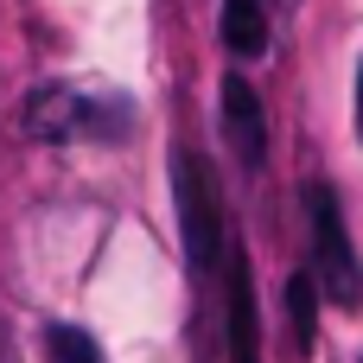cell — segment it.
Listing matches in <instances>:
<instances>
[{
    "instance_id": "6da1fadb",
    "label": "cell",
    "mask_w": 363,
    "mask_h": 363,
    "mask_svg": "<svg viewBox=\"0 0 363 363\" xmlns=\"http://www.w3.org/2000/svg\"><path fill=\"white\" fill-rule=\"evenodd\" d=\"M306 217H313V281L325 287L332 306H363V262L351 249L338 191L332 185H306Z\"/></svg>"
},
{
    "instance_id": "7a4b0ae2",
    "label": "cell",
    "mask_w": 363,
    "mask_h": 363,
    "mask_svg": "<svg viewBox=\"0 0 363 363\" xmlns=\"http://www.w3.org/2000/svg\"><path fill=\"white\" fill-rule=\"evenodd\" d=\"M121 102H102L89 89H70V83H45L26 96L19 108V128L26 140H45V147H64V140H89V134H115L121 121Z\"/></svg>"
},
{
    "instance_id": "3957f363",
    "label": "cell",
    "mask_w": 363,
    "mask_h": 363,
    "mask_svg": "<svg viewBox=\"0 0 363 363\" xmlns=\"http://www.w3.org/2000/svg\"><path fill=\"white\" fill-rule=\"evenodd\" d=\"M172 191H179V236H185V262L204 274L217 268L223 255V198H217V179L204 166V153H179L172 160Z\"/></svg>"
},
{
    "instance_id": "277c9868",
    "label": "cell",
    "mask_w": 363,
    "mask_h": 363,
    "mask_svg": "<svg viewBox=\"0 0 363 363\" xmlns=\"http://www.w3.org/2000/svg\"><path fill=\"white\" fill-rule=\"evenodd\" d=\"M223 134H230V147H236V160L242 166H262V153H268V121H262V96L230 70L223 77Z\"/></svg>"
},
{
    "instance_id": "5b68a950",
    "label": "cell",
    "mask_w": 363,
    "mask_h": 363,
    "mask_svg": "<svg viewBox=\"0 0 363 363\" xmlns=\"http://www.w3.org/2000/svg\"><path fill=\"white\" fill-rule=\"evenodd\" d=\"M223 45L236 57L268 51V0H223Z\"/></svg>"
},
{
    "instance_id": "8992f818",
    "label": "cell",
    "mask_w": 363,
    "mask_h": 363,
    "mask_svg": "<svg viewBox=\"0 0 363 363\" xmlns=\"http://www.w3.org/2000/svg\"><path fill=\"white\" fill-rule=\"evenodd\" d=\"M230 363H255V287H249L242 255H236V281H230Z\"/></svg>"
},
{
    "instance_id": "52a82bcc",
    "label": "cell",
    "mask_w": 363,
    "mask_h": 363,
    "mask_svg": "<svg viewBox=\"0 0 363 363\" xmlns=\"http://www.w3.org/2000/svg\"><path fill=\"white\" fill-rule=\"evenodd\" d=\"M45 363H102V345L83 325H45Z\"/></svg>"
},
{
    "instance_id": "ba28073f",
    "label": "cell",
    "mask_w": 363,
    "mask_h": 363,
    "mask_svg": "<svg viewBox=\"0 0 363 363\" xmlns=\"http://www.w3.org/2000/svg\"><path fill=\"white\" fill-rule=\"evenodd\" d=\"M287 313H294V345L313 351V274H294L287 281Z\"/></svg>"
},
{
    "instance_id": "9c48e42d",
    "label": "cell",
    "mask_w": 363,
    "mask_h": 363,
    "mask_svg": "<svg viewBox=\"0 0 363 363\" xmlns=\"http://www.w3.org/2000/svg\"><path fill=\"white\" fill-rule=\"evenodd\" d=\"M0 363H19V351H13V338H6V325H0Z\"/></svg>"
},
{
    "instance_id": "30bf717a",
    "label": "cell",
    "mask_w": 363,
    "mask_h": 363,
    "mask_svg": "<svg viewBox=\"0 0 363 363\" xmlns=\"http://www.w3.org/2000/svg\"><path fill=\"white\" fill-rule=\"evenodd\" d=\"M357 134H363V70H357Z\"/></svg>"
}]
</instances>
